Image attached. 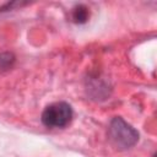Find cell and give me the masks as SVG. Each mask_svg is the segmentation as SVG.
<instances>
[{"label": "cell", "instance_id": "3", "mask_svg": "<svg viewBox=\"0 0 157 157\" xmlns=\"http://www.w3.org/2000/svg\"><path fill=\"white\" fill-rule=\"evenodd\" d=\"M88 16H90L88 9L85 5H77L72 10V20L76 23H85V22H87Z\"/></svg>", "mask_w": 157, "mask_h": 157}, {"label": "cell", "instance_id": "2", "mask_svg": "<svg viewBox=\"0 0 157 157\" xmlns=\"http://www.w3.org/2000/svg\"><path fill=\"white\" fill-rule=\"evenodd\" d=\"M72 119V108L66 102H56L45 107L40 120L47 128H65Z\"/></svg>", "mask_w": 157, "mask_h": 157}, {"label": "cell", "instance_id": "4", "mask_svg": "<svg viewBox=\"0 0 157 157\" xmlns=\"http://www.w3.org/2000/svg\"><path fill=\"white\" fill-rule=\"evenodd\" d=\"M15 63V56L12 53L4 52L0 53V70H7L10 69Z\"/></svg>", "mask_w": 157, "mask_h": 157}, {"label": "cell", "instance_id": "1", "mask_svg": "<svg viewBox=\"0 0 157 157\" xmlns=\"http://www.w3.org/2000/svg\"><path fill=\"white\" fill-rule=\"evenodd\" d=\"M108 135L112 144L119 150H128L139 141V131L121 117H114L109 124Z\"/></svg>", "mask_w": 157, "mask_h": 157}]
</instances>
